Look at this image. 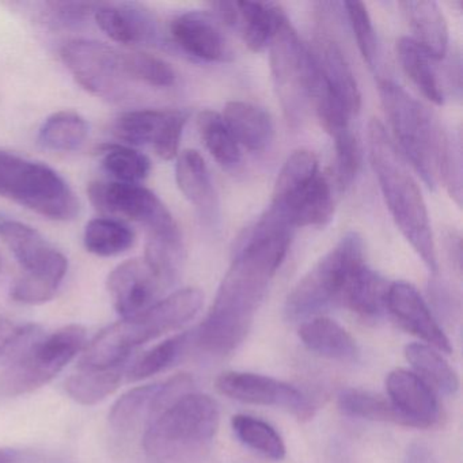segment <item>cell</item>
I'll return each mask as SVG.
<instances>
[{
    "label": "cell",
    "mask_w": 463,
    "mask_h": 463,
    "mask_svg": "<svg viewBox=\"0 0 463 463\" xmlns=\"http://www.w3.org/2000/svg\"><path fill=\"white\" fill-rule=\"evenodd\" d=\"M294 230L265 213L253 227L219 287L194 343L211 354H227L245 340L254 316L286 259Z\"/></svg>",
    "instance_id": "1"
},
{
    "label": "cell",
    "mask_w": 463,
    "mask_h": 463,
    "mask_svg": "<svg viewBox=\"0 0 463 463\" xmlns=\"http://www.w3.org/2000/svg\"><path fill=\"white\" fill-rule=\"evenodd\" d=\"M368 150L379 188L395 226L425 267L432 273L438 272L435 240L424 197L409 172L406 159L381 121L373 120L368 126Z\"/></svg>",
    "instance_id": "2"
},
{
    "label": "cell",
    "mask_w": 463,
    "mask_h": 463,
    "mask_svg": "<svg viewBox=\"0 0 463 463\" xmlns=\"http://www.w3.org/2000/svg\"><path fill=\"white\" fill-rule=\"evenodd\" d=\"M203 303L204 294L199 288L178 289L147 310L110 325L86 346L80 367L124 364L137 346L192 321L202 310Z\"/></svg>",
    "instance_id": "3"
},
{
    "label": "cell",
    "mask_w": 463,
    "mask_h": 463,
    "mask_svg": "<svg viewBox=\"0 0 463 463\" xmlns=\"http://www.w3.org/2000/svg\"><path fill=\"white\" fill-rule=\"evenodd\" d=\"M219 421L213 398L189 392L148 422L143 449L154 463L200 462L213 446Z\"/></svg>",
    "instance_id": "4"
},
{
    "label": "cell",
    "mask_w": 463,
    "mask_h": 463,
    "mask_svg": "<svg viewBox=\"0 0 463 463\" xmlns=\"http://www.w3.org/2000/svg\"><path fill=\"white\" fill-rule=\"evenodd\" d=\"M379 97L401 154L430 188L443 183L452 143L430 110L392 80L379 83Z\"/></svg>",
    "instance_id": "5"
},
{
    "label": "cell",
    "mask_w": 463,
    "mask_h": 463,
    "mask_svg": "<svg viewBox=\"0 0 463 463\" xmlns=\"http://www.w3.org/2000/svg\"><path fill=\"white\" fill-rule=\"evenodd\" d=\"M85 345L86 329L80 325H69L47 335L29 325L14 345L18 354L2 373L0 387L7 395L34 392L59 375Z\"/></svg>",
    "instance_id": "6"
},
{
    "label": "cell",
    "mask_w": 463,
    "mask_h": 463,
    "mask_svg": "<svg viewBox=\"0 0 463 463\" xmlns=\"http://www.w3.org/2000/svg\"><path fill=\"white\" fill-rule=\"evenodd\" d=\"M0 196L52 221L80 215V200L56 170L6 151H0Z\"/></svg>",
    "instance_id": "7"
},
{
    "label": "cell",
    "mask_w": 463,
    "mask_h": 463,
    "mask_svg": "<svg viewBox=\"0 0 463 463\" xmlns=\"http://www.w3.org/2000/svg\"><path fill=\"white\" fill-rule=\"evenodd\" d=\"M0 237L25 272L12 286L13 299L25 305H42L53 299L69 270L66 256L42 232L21 222L2 219Z\"/></svg>",
    "instance_id": "8"
},
{
    "label": "cell",
    "mask_w": 463,
    "mask_h": 463,
    "mask_svg": "<svg viewBox=\"0 0 463 463\" xmlns=\"http://www.w3.org/2000/svg\"><path fill=\"white\" fill-rule=\"evenodd\" d=\"M364 262V242L348 232L325 254L287 297L284 314L288 321H306L335 303H341L352 273Z\"/></svg>",
    "instance_id": "9"
},
{
    "label": "cell",
    "mask_w": 463,
    "mask_h": 463,
    "mask_svg": "<svg viewBox=\"0 0 463 463\" xmlns=\"http://www.w3.org/2000/svg\"><path fill=\"white\" fill-rule=\"evenodd\" d=\"M270 69L287 121L297 126L310 104L313 61L307 45L298 36L288 18L270 43Z\"/></svg>",
    "instance_id": "10"
},
{
    "label": "cell",
    "mask_w": 463,
    "mask_h": 463,
    "mask_svg": "<svg viewBox=\"0 0 463 463\" xmlns=\"http://www.w3.org/2000/svg\"><path fill=\"white\" fill-rule=\"evenodd\" d=\"M127 52L94 40H72L61 48L64 66L74 80L99 99H123L132 82L127 71Z\"/></svg>",
    "instance_id": "11"
},
{
    "label": "cell",
    "mask_w": 463,
    "mask_h": 463,
    "mask_svg": "<svg viewBox=\"0 0 463 463\" xmlns=\"http://www.w3.org/2000/svg\"><path fill=\"white\" fill-rule=\"evenodd\" d=\"M89 199L108 218H124L147 227L150 234L177 229L172 213L154 192L140 184L94 181L89 185Z\"/></svg>",
    "instance_id": "12"
},
{
    "label": "cell",
    "mask_w": 463,
    "mask_h": 463,
    "mask_svg": "<svg viewBox=\"0 0 463 463\" xmlns=\"http://www.w3.org/2000/svg\"><path fill=\"white\" fill-rule=\"evenodd\" d=\"M215 384L221 394L240 402L283 408L303 420L313 416V405L300 390L270 376L229 371L219 375Z\"/></svg>",
    "instance_id": "13"
},
{
    "label": "cell",
    "mask_w": 463,
    "mask_h": 463,
    "mask_svg": "<svg viewBox=\"0 0 463 463\" xmlns=\"http://www.w3.org/2000/svg\"><path fill=\"white\" fill-rule=\"evenodd\" d=\"M267 213L292 230L297 227L325 226L335 213L330 184L319 172L291 191L273 196Z\"/></svg>",
    "instance_id": "14"
},
{
    "label": "cell",
    "mask_w": 463,
    "mask_h": 463,
    "mask_svg": "<svg viewBox=\"0 0 463 463\" xmlns=\"http://www.w3.org/2000/svg\"><path fill=\"white\" fill-rule=\"evenodd\" d=\"M107 287L116 311L123 318L147 310L167 288L145 259L128 260L116 267L108 278Z\"/></svg>",
    "instance_id": "15"
},
{
    "label": "cell",
    "mask_w": 463,
    "mask_h": 463,
    "mask_svg": "<svg viewBox=\"0 0 463 463\" xmlns=\"http://www.w3.org/2000/svg\"><path fill=\"white\" fill-rule=\"evenodd\" d=\"M386 308L403 329L421 338L427 345L438 349L439 352L451 354V343L433 318L430 307L416 287L406 281L390 284Z\"/></svg>",
    "instance_id": "16"
},
{
    "label": "cell",
    "mask_w": 463,
    "mask_h": 463,
    "mask_svg": "<svg viewBox=\"0 0 463 463\" xmlns=\"http://www.w3.org/2000/svg\"><path fill=\"white\" fill-rule=\"evenodd\" d=\"M390 403L408 427L430 428L440 416L435 392L411 371L397 368L386 378Z\"/></svg>",
    "instance_id": "17"
},
{
    "label": "cell",
    "mask_w": 463,
    "mask_h": 463,
    "mask_svg": "<svg viewBox=\"0 0 463 463\" xmlns=\"http://www.w3.org/2000/svg\"><path fill=\"white\" fill-rule=\"evenodd\" d=\"M93 18L99 28L118 44H150L158 36V23L153 13L135 2L99 4Z\"/></svg>",
    "instance_id": "18"
},
{
    "label": "cell",
    "mask_w": 463,
    "mask_h": 463,
    "mask_svg": "<svg viewBox=\"0 0 463 463\" xmlns=\"http://www.w3.org/2000/svg\"><path fill=\"white\" fill-rule=\"evenodd\" d=\"M307 47L319 77L344 102L352 116L357 115L362 108V94L354 71L337 43L327 37H317Z\"/></svg>",
    "instance_id": "19"
},
{
    "label": "cell",
    "mask_w": 463,
    "mask_h": 463,
    "mask_svg": "<svg viewBox=\"0 0 463 463\" xmlns=\"http://www.w3.org/2000/svg\"><path fill=\"white\" fill-rule=\"evenodd\" d=\"M170 33L184 52L200 61H227L232 55L218 26L202 13H186L175 18Z\"/></svg>",
    "instance_id": "20"
},
{
    "label": "cell",
    "mask_w": 463,
    "mask_h": 463,
    "mask_svg": "<svg viewBox=\"0 0 463 463\" xmlns=\"http://www.w3.org/2000/svg\"><path fill=\"white\" fill-rule=\"evenodd\" d=\"M398 6L413 33L411 39L433 61H441L449 51V28L439 5L433 0H403Z\"/></svg>",
    "instance_id": "21"
},
{
    "label": "cell",
    "mask_w": 463,
    "mask_h": 463,
    "mask_svg": "<svg viewBox=\"0 0 463 463\" xmlns=\"http://www.w3.org/2000/svg\"><path fill=\"white\" fill-rule=\"evenodd\" d=\"M224 123L238 145L249 151H264L275 137V126L267 110L245 101H230L224 107Z\"/></svg>",
    "instance_id": "22"
},
{
    "label": "cell",
    "mask_w": 463,
    "mask_h": 463,
    "mask_svg": "<svg viewBox=\"0 0 463 463\" xmlns=\"http://www.w3.org/2000/svg\"><path fill=\"white\" fill-rule=\"evenodd\" d=\"M299 337L308 351L327 359L354 362L359 356L354 337L335 319L326 317L306 319L300 325Z\"/></svg>",
    "instance_id": "23"
},
{
    "label": "cell",
    "mask_w": 463,
    "mask_h": 463,
    "mask_svg": "<svg viewBox=\"0 0 463 463\" xmlns=\"http://www.w3.org/2000/svg\"><path fill=\"white\" fill-rule=\"evenodd\" d=\"M237 20L243 42L254 52H261L269 47L281 24L287 20L280 6L260 2H235Z\"/></svg>",
    "instance_id": "24"
},
{
    "label": "cell",
    "mask_w": 463,
    "mask_h": 463,
    "mask_svg": "<svg viewBox=\"0 0 463 463\" xmlns=\"http://www.w3.org/2000/svg\"><path fill=\"white\" fill-rule=\"evenodd\" d=\"M390 284L375 270L363 264L352 273L341 303L362 317H378L386 308Z\"/></svg>",
    "instance_id": "25"
},
{
    "label": "cell",
    "mask_w": 463,
    "mask_h": 463,
    "mask_svg": "<svg viewBox=\"0 0 463 463\" xmlns=\"http://www.w3.org/2000/svg\"><path fill=\"white\" fill-rule=\"evenodd\" d=\"M126 365L108 368L80 367L64 383L67 394L80 405L91 406L116 392L123 381Z\"/></svg>",
    "instance_id": "26"
},
{
    "label": "cell",
    "mask_w": 463,
    "mask_h": 463,
    "mask_svg": "<svg viewBox=\"0 0 463 463\" xmlns=\"http://www.w3.org/2000/svg\"><path fill=\"white\" fill-rule=\"evenodd\" d=\"M397 58L405 74L411 78L422 96L435 105L444 104V91L438 78L432 58L411 37L397 42Z\"/></svg>",
    "instance_id": "27"
},
{
    "label": "cell",
    "mask_w": 463,
    "mask_h": 463,
    "mask_svg": "<svg viewBox=\"0 0 463 463\" xmlns=\"http://www.w3.org/2000/svg\"><path fill=\"white\" fill-rule=\"evenodd\" d=\"M405 357L416 375L420 376L433 392L454 395L459 389V379L454 368L441 356L438 349L422 343L405 346Z\"/></svg>",
    "instance_id": "28"
},
{
    "label": "cell",
    "mask_w": 463,
    "mask_h": 463,
    "mask_svg": "<svg viewBox=\"0 0 463 463\" xmlns=\"http://www.w3.org/2000/svg\"><path fill=\"white\" fill-rule=\"evenodd\" d=\"M175 180L186 200L200 210L213 207V185L204 158L196 150L178 153Z\"/></svg>",
    "instance_id": "29"
},
{
    "label": "cell",
    "mask_w": 463,
    "mask_h": 463,
    "mask_svg": "<svg viewBox=\"0 0 463 463\" xmlns=\"http://www.w3.org/2000/svg\"><path fill=\"white\" fill-rule=\"evenodd\" d=\"M88 135V121L82 116L61 110L53 113L43 123L37 140L47 150L70 153L82 147Z\"/></svg>",
    "instance_id": "30"
},
{
    "label": "cell",
    "mask_w": 463,
    "mask_h": 463,
    "mask_svg": "<svg viewBox=\"0 0 463 463\" xmlns=\"http://www.w3.org/2000/svg\"><path fill=\"white\" fill-rule=\"evenodd\" d=\"M135 232L121 219L97 218L86 224L83 243L89 253L113 257L126 253L134 246Z\"/></svg>",
    "instance_id": "31"
},
{
    "label": "cell",
    "mask_w": 463,
    "mask_h": 463,
    "mask_svg": "<svg viewBox=\"0 0 463 463\" xmlns=\"http://www.w3.org/2000/svg\"><path fill=\"white\" fill-rule=\"evenodd\" d=\"M169 110L140 109L121 113L112 124V134L128 147L154 146L164 129Z\"/></svg>",
    "instance_id": "32"
},
{
    "label": "cell",
    "mask_w": 463,
    "mask_h": 463,
    "mask_svg": "<svg viewBox=\"0 0 463 463\" xmlns=\"http://www.w3.org/2000/svg\"><path fill=\"white\" fill-rule=\"evenodd\" d=\"M197 127L205 148L218 164L224 167L240 164V145L232 137L222 115L213 110H203L197 118Z\"/></svg>",
    "instance_id": "33"
},
{
    "label": "cell",
    "mask_w": 463,
    "mask_h": 463,
    "mask_svg": "<svg viewBox=\"0 0 463 463\" xmlns=\"http://www.w3.org/2000/svg\"><path fill=\"white\" fill-rule=\"evenodd\" d=\"M232 427L241 443L272 460L286 457V444L278 430L248 414H237L232 419Z\"/></svg>",
    "instance_id": "34"
},
{
    "label": "cell",
    "mask_w": 463,
    "mask_h": 463,
    "mask_svg": "<svg viewBox=\"0 0 463 463\" xmlns=\"http://www.w3.org/2000/svg\"><path fill=\"white\" fill-rule=\"evenodd\" d=\"M338 409L341 413L354 419L371 420V421L392 422L406 425L405 420L392 408L389 400L381 395L364 390L345 389L338 394Z\"/></svg>",
    "instance_id": "35"
},
{
    "label": "cell",
    "mask_w": 463,
    "mask_h": 463,
    "mask_svg": "<svg viewBox=\"0 0 463 463\" xmlns=\"http://www.w3.org/2000/svg\"><path fill=\"white\" fill-rule=\"evenodd\" d=\"M99 153L105 172L118 183L140 184L150 175V159L128 146L104 145Z\"/></svg>",
    "instance_id": "36"
},
{
    "label": "cell",
    "mask_w": 463,
    "mask_h": 463,
    "mask_svg": "<svg viewBox=\"0 0 463 463\" xmlns=\"http://www.w3.org/2000/svg\"><path fill=\"white\" fill-rule=\"evenodd\" d=\"M192 340L194 333L186 332L159 343L135 360L134 364L127 371V378L129 382H137L162 373L180 359Z\"/></svg>",
    "instance_id": "37"
},
{
    "label": "cell",
    "mask_w": 463,
    "mask_h": 463,
    "mask_svg": "<svg viewBox=\"0 0 463 463\" xmlns=\"http://www.w3.org/2000/svg\"><path fill=\"white\" fill-rule=\"evenodd\" d=\"M158 384L137 387L116 401L109 411L113 430L128 432L135 430L143 420L150 419L151 405Z\"/></svg>",
    "instance_id": "38"
},
{
    "label": "cell",
    "mask_w": 463,
    "mask_h": 463,
    "mask_svg": "<svg viewBox=\"0 0 463 463\" xmlns=\"http://www.w3.org/2000/svg\"><path fill=\"white\" fill-rule=\"evenodd\" d=\"M127 71L134 83L151 88H170L175 85V70L166 61L145 52H127Z\"/></svg>",
    "instance_id": "39"
},
{
    "label": "cell",
    "mask_w": 463,
    "mask_h": 463,
    "mask_svg": "<svg viewBox=\"0 0 463 463\" xmlns=\"http://www.w3.org/2000/svg\"><path fill=\"white\" fill-rule=\"evenodd\" d=\"M343 6L345 7L360 55L373 70L378 58V40L367 7L362 2H345Z\"/></svg>",
    "instance_id": "40"
},
{
    "label": "cell",
    "mask_w": 463,
    "mask_h": 463,
    "mask_svg": "<svg viewBox=\"0 0 463 463\" xmlns=\"http://www.w3.org/2000/svg\"><path fill=\"white\" fill-rule=\"evenodd\" d=\"M335 150V172L341 189L349 188L354 184L360 164H362V150L359 140L351 128L333 137Z\"/></svg>",
    "instance_id": "41"
},
{
    "label": "cell",
    "mask_w": 463,
    "mask_h": 463,
    "mask_svg": "<svg viewBox=\"0 0 463 463\" xmlns=\"http://www.w3.org/2000/svg\"><path fill=\"white\" fill-rule=\"evenodd\" d=\"M99 4L93 2H45L40 5L42 17L58 28H80L94 17Z\"/></svg>",
    "instance_id": "42"
},
{
    "label": "cell",
    "mask_w": 463,
    "mask_h": 463,
    "mask_svg": "<svg viewBox=\"0 0 463 463\" xmlns=\"http://www.w3.org/2000/svg\"><path fill=\"white\" fill-rule=\"evenodd\" d=\"M189 115L183 110H169L166 123L159 135L158 140L153 146L154 151L164 161H172L177 158L180 150L181 137L184 127L188 121Z\"/></svg>",
    "instance_id": "43"
},
{
    "label": "cell",
    "mask_w": 463,
    "mask_h": 463,
    "mask_svg": "<svg viewBox=\"0 0 463 463\" xmlns=\"http://www.w3.org/2000/svg\"><path fill=\"white\" fill-rule=\"evenodd\" d=\"M28 326L29 325L21 326V325L14 324L10 319L0 317V356L14 348L15 344L23 337Z\"/></svg>",
    "instance_id": "44"
},
{
    "label": "cell",
    "mask_w": 463,
    "mask_h": 463,
    "mask_svg": "<svg viewBox=\"0 0 463 463\" xmlns=\"http://www.w3.org/2000/svg\"><path fill=\"white\" fill-rule=\"evenodd\" d=\"M24 457L15 449H0V463H23Z\"/></svg>",
    "instance_id": "45"
},
{
    "label": "cell",
    "mask_w": 463,
    "mask_h": 463,
    "mask_svg": "<svg viewBox=\"0 0 463 463\" xmlns=\"http://www.w3.org/2000/svg\"><path fill=\"white\" fill-rule=\"evenodd\" d=\"M2 267H4V262H2V256H0V270H2Z\"/></svg>",
    "instance_id": "46"
},
{
    "label": "cell",
    "mask_w": 463,
    "mask_h": 463,
    "mask_svg": "<svg viewBox=\"0 0 463 463\" xmlns=\"http://www.w3.org/2000/svg\"><path fill=\"white\" fill-rule=\"evenodd\" d=\"M2 219H4V218H2V216H0V221H2Z\"/></svg>",
    "instance_id": "47"
}]
</instances>
